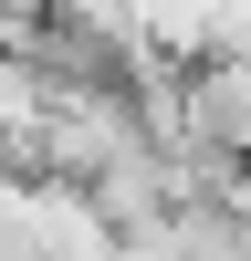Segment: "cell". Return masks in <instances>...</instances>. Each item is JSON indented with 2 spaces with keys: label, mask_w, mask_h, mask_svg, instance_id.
<instances>
[{
  "label": "cell",
  "mask_w": 251,
  "mask_h": 261,
  "mask_svg": "<svg viewBox=\"0 0 251 261\" xmlns=\"http://www.w3.org/2000/svg\"><path fill=\"white\" fill-rule=\"evenodd\" d=\"M157 251H167V261H251V209L188 188V199L157 209Z\"/></svg>",
  "instance_id": "obj_1"
}]
</instances>
